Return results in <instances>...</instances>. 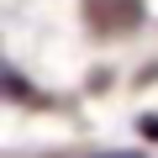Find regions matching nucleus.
Returning a JSON list of instances; mask_svg holds the SVG:
<instances>
[{"label": "nucleus", "mask_w": 158, "mask_h": 158, "mask_svg": "<svg viewBox=\"0 0 158 158\" xmlns=\"http://www.w3.org/2000/svg\"><path fill=\"white\" fill-rule=\"evenodd\" d=\"M90 21H95L100 32L137 27V0H90Z\"/></svg>", "instance_id": "1"}, {"label": "nucleus", "mask_w": 158, "mask_h": 158, "mask_svg": "<svg viewBox=\"0 0 158 158\" xmlns=\"http://www.w3.org/2000/svg\"><path fill=\"white\" fill-rule=\"evenodd\" d=\"M142 132H158V116H148V121H142Z\"/></svg>", "instance_id": "2"}]
</instances>
